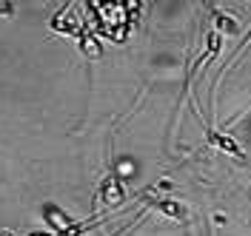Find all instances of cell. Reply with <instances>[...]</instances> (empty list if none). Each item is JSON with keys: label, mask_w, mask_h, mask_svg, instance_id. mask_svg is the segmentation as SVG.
I'll return each mask as SVG.
<instances>
[{"label": "cell", "mask_w": 251, "mask_h": 236, "mask_svg": "<svg viewBox=\"0 0 251 236\" xmlns=\"http://www.w3.org/2000/svg\"><path fill=\"white\" fill-rule=\"evenodd\" d=\"M0 236H15L12 231H0Z\"/></svg>", "instance_id": "8"}, {"label": "cell", "mask_w": 251, "mask_h": 236, "mask_svg": "<svg viewBox=\"0 0 251 236\" xmlns=\"http://www.w3.org/2000/svg\"><path fill=\"white\" fill-rule=\"evenodd\" d=\"M80 51L86 54V57H92V60H100L103 57V43H100V34L94 32L92 26H86L83 32H80Z\"/></svg>", "instance_id": "4"}, {"label": "cell", "mask_w": 251, "mask_h": 236, "mask_svg": "<svg viewBox=\"0 0 251 236\" xmlns=\"http://www.w3.org/2000/svg\"><path fill=\"white\" fill-rule=\"evenodd\" d=\"M203 131H205V140L211 142L214 148H220V151H226V154H231V157H237V159L246 157V151H243V148L228 137V134H220V131H214L211 126H203Z\"/></svg>", "instance_id": "1"}, {"label": "cell", "mask_w": 251, "mask_h": 236, "mask_svg": "<svg viewBox=\"0 0 251 236\" xmlns=\"http://www.w3.org/2000/svg\"><path fill=\"white\" fill-rule=\"evenodd\" d=\"M123 199H126L123 185H120L117 173H114V168H111L109 176H106V182H103V188H100V202H106V205H120Z\"/></svg>", "instance_id": "2"}, {"label": "cell", "mask_w": 251, "mask_h": 236, "mask_svg": "<svg viewBox=\"0 0 251 236\" xmlns=\"http://www.w3.org/2000/svg\"><path fill=\"white\" fill-rule=\"evenodd\" d=\"M205 9L214 15V26H217V34H231V37H237V34L243 32V26L237 23V17H231V15H226V12H220L217 6H211V3H205Z\"/></svg>", "instance_id": "3"}, {"label": "cell", "mask_w": 251, "mask_h": 236, "mask_svg": "<svg viewBox=\"0 0 251 236\" xmlns=\"http://www.w3.org/2000/svg\"><path fill=\"white\" fill-rule=\"evenodd\" d=\"M29 236H57V234H46V231H31Z\"/></svg>", "instance_id": "7"}, {"label": "cell", "mask_w": 251, "mask_h": 236, "mask_svg": "<svg viewBox=\"0 0 251 236\" xmlns=\"http://www.w3.org/2000/svg\"><path fill=\"white\" fill-rule=\"evenodd\" d=\"M0 15H15V3H3L0 0Z\"/></svg>", "instance_id": "6"}, {"label": "cell", "mask_w": 251, "mask_h": 236, "mask_svg": "<svg viewBox=\"0 0 251 236\" xmlns=\"http://www.w3.org/2000/svg\"><path fill=\"white\" fill-rule=\"evenodd\" d=\"M149 205H154L157 211H163L166 216H172L177 222H186L188 219V208L177 199H157V196H149Z\"/></svg>", "instance_id": "5"}]
</instances>
